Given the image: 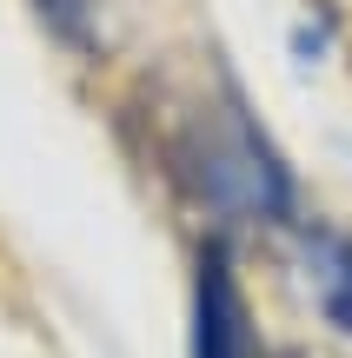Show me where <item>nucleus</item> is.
Listing matches in <instances>:
<instances>
[{
	"label": "nucleus",
	"mask_w": 352,
	"mask_h": 358,
	"mask_svg": "<svg viewBox=\"0 0 352 358\" xmlns=\"http://www.w3.org/2000/svg\"><path fill=\"white\" fill-rule=\"evenodd\" d=\"M193 358H273L246 312V292L233 279L226 245L199 252V292H193Z\"/></svg>",
	"instance_id": "nucleus-1"
},
{
	"label": "nucleus",
	"mask_w": 352,
	"mask_h": 358,
	"mask_svg": "<svg viewBox=\"0 0 352 358\" xmlns=\"http://www.w3.org/2000/svg\"><path fill=\"white\" fill-rule=\"evenodd\" d=\"M40 13H47V20L60 27L66 40H87V27H80V13H87V0H40Z\"/></svg>",
	"instance_id": "nucleus-2"
}]
</instances>
